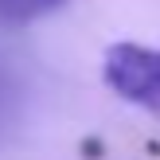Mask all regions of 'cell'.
Here are the masks:
<instances>
[{
	"instance_id": "obj_1",
	"label": "cell",
	"mask_w": 160,
	"mask_h": 160,
	"mask_svg": "<svg viewBox=\"0 0 160 160\" xmlns=\"http://www.w3.org/2000/svg\"><path fill=\"white\" fill-rule=\"evenodd\" d=\"M102 82L121 102L160 121V51L145 43H113L102 59Z\"/></svg>"
},
{
	"instance_id": "obj_2",
	"label": "cell",
	"mask_w": 160,
	"mask_h": 160,
	"mask_svg": "<svg viewBox=\"0 0 160 160\" xmlns=\"http://www.w3.org/2000/svg\"><path fill=\"white\" fill-rule=\"evenodd\" d=\"M62 4L67 0H0V20L4 23H31V20L51 16Z\"/></svg>"
},
{
	"instance_id": "obj_3",
	"label": "cell",
	"mask_w": 160,
	"mask_h": 160,
	"mask_svg": "<svg viewBox=\"0 0 160 160\" xmlns=\"http://www.w3.org/2000/svg\"><path fill=\"white\" fill-rule=\"evenodd\" d=\"M8 106H12V82H8V74L0 70V121H4Z\"/></svg>"
}]
</instances>
